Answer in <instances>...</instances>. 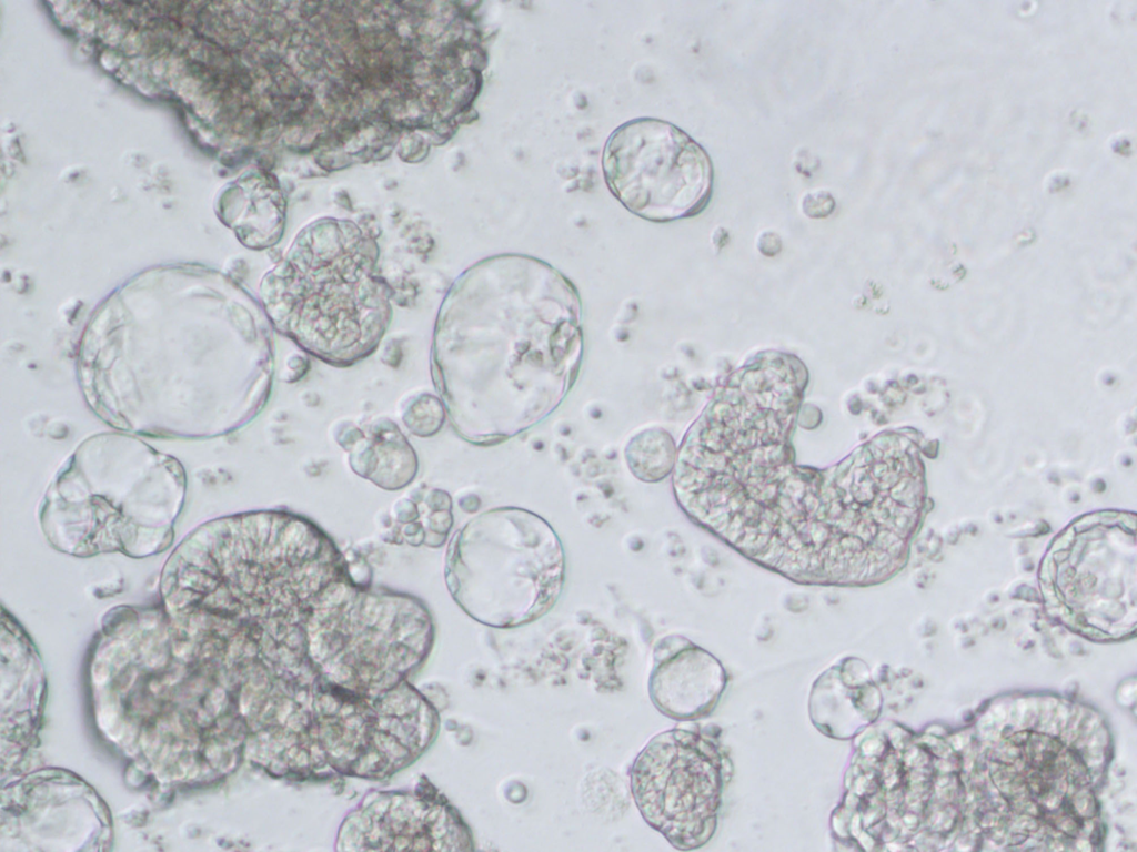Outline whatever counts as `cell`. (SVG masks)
Here are the masks:
<instances>
[{"label": "cell", "mask_w": 1137, "mask_h": 852, "mask_svg": "<svg viewBox=\"0 0 1137 852\" xmlns=\"http://www.w3.org/2000/svg\"><path fill=\"white\" fill-rule=\"evenodd\" d=\"M727 684L722 662L683 636L662 638L654 647L648 694L654 707L676 721L708 717Z\"/></svg>", "instance_id": "52a82bcc"}, {"label": "cell", "mask_w": 1137, "mask_h": 852, "mask_svg": "<svg viewBox=\"0 0 1137 852\" xmlns=\"http://www.w3.org/2000/svg\"><path fill=\"white\" fill-rule=\"evenodd\" d=\"M403 420L417 436H432L442 427L444 409L436 398L431 397L422 406H412Z\"/></svg>", "instance_id": "7c38bea8"}, {"label": "cell", "mask_w": 1137, "mask_h": 852, "mask_svg": "<svg viewBox=\"0 0 1137 852\" xmlns=\"http://www.w3.org/2000/svg\"><path fill=\"white\" fill-rule=\"evenodd\" d=\"M732 765L704 731L675 728L653 737L630 769L634 802L644 821L677 850L713 838Z\"/></svg>", "instance_id": "5b68a950"}, {"label": "cell", "mask_w": 1137, "mask_h": 852, "mask_svg": "<svg viewBox=\"0 0 1137 852\" xmlns=\"http://www.w3.org/2000/svg\"><path fill=\"white\" fill-rule=\"evenodd\" d=\"M879 710L878 692L868 668L849 657L824 671L812 686L808 712L812 723L828 738L858 737Z\"/></svg>", "instance_id": "ba28073f"}, {"label": "cell", "mask_w": 1137, "mask_h": 852, "mask_svg": "<svg viewBox=\"0 0 1137 852\" xmlns=\"http://www.w3.org/2000/svg\"><path fill=\"white\" fill-rule=\"evenodd\" d=\"M424 503L429 509L423 526L424 544L440 547L445 542L453 524L452 499L446 491L433 489Z\"/></svg>", "instance_id": "8fae6325"}, {"label": "cell", "mask_w": 1137, "mask_h": 852, "mask_svg": "<svg viewBox=\"0 0 1137 852\" xmlns=\"http://www.w3.org/2000/svg\"><path fill=\"white\" fill-rule=\"evenodd\" d=\"M789 414L737 417L680 446V508L748 560L803 585L865 587L894 575L914 516L909 456L871 442L841 463L796 464Z\"/></svg>", "instance_id": "6da1fadb"}, {"label": "cell", "mask_w": 1137, "mask_h": 852, "mask_svg": "<svg viewBox=\"0 0 1137 852\" xmlns=\"http://www.w3.org/2000/svg\"><path fill=\"white\" fill-rule=\"evenodd\" d=\"M565 552L540 515L503 506L470 519L452 537L445 580L456 604L480 623L517 628L546 615L565 582Z\"/></svg>", "instance_id": "277c9868"}, {"label": "cell", "mask_w": 1137, "mask_h": 852, "mask_svg": "<svg viewBox=\"0 0 1137 852\" xmlns=\"http://www.w3.org/2000/svg\"><path fill=\"white\" fill-rule=\"evenodd\" d=\"M676 455L671 435L661 428L640 432L628 440L624 449L630 471L644 483H657L670 476Z\"/></svg>", "instance_id": "30bf717a"}, {"label": "cell", "mask_w": 1137, "mask_h": 852, "mask_svg": "<svg viewBox=\"0 0 1137 852\" xmlns=\"http://www.w3.org/2000/svg\"><path fill=\"white\" fill-rule=\"evenodd\" d=\"M604 181L631 213L668 222L700 212L713 190L704 148L675 124L636 118L618 125L602 154Z\"/></svg>", "instance_id": "8992f818"}, {"label": "cell", "mask_w": 1137, "mask_h": 852, "mask_svg": "<svg viewBox=\"0 0 1137 852\" xmlns=\"http://www.w3.org/2000/svg\"><path fill=\"white\" fill-rule=\"evenodd\" d=\"M350 465L354 473L386 490L407 486L417 471L414 450L396 427L366 439L350 455Z\"/></svg>", "instance_id": "9c48e42d"}, {"label": "cell", "mask_w": 1137, "mask_h": 852, "mask_svg": "<svg viewBox=\"0 0 1137 852\" xmlns=\"http://www.w3.org/2000/svg\"><path fill=\"white\" fill-rule=\"evenodd\" d=\"M123 453L79 450L52 481L40 520L59 551L141 558L172 544L185 495L183 468L150 448Z\"/></svg>", "instance_id": "3957f363"}, {"label": "cell", "mask_w": 1137, "mask_h": 852, "mask_svg": "<svg viewBox=\"0 0 1137 852\" xmlns=\"http://www.w3.org/2000/svg\"><path fill=\"white\" fill-rule=\"evenodd\" d=\"M574 285L523 254L487 257L456 281L441 323L442 397L456 433L493 445L565 398L583 354Z\"/></svg>", "instance_id": "7a4b0ae2"}]
</instances>
